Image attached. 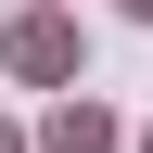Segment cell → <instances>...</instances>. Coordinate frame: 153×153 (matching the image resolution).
Listing matches in <instances>:
<instances>
[{"label":"cell","mask_w":153,"mask_h":153,"mask_svg":"<svg viewBox=\"0 0 153 153\" xmlns=\"http://www.w3.org/2000/svg\"><path fill=\"white\" fill-rule=\"evenodd\" d=\"M128 13H140V26H153V0H128Z\"/></svg>","instance_id":"obj_3"},{"label":"cell","mask_w":153,"mask_h":153,"mask_svg":"<svg viewBox=\"0 0 153 153\" xmlns=\"http://www.w3.org/2000/svg\"><path fill=\"white\" fill-rule=\"evenodd\" d=\"M0 153H13V128H0Z\"/></svg>","instance_id":"obj_4"},{"label":"cell","mask_w":153,"mask_h":153,"mask_svg":"<svg viewBox=\"0 0 153 153\" xmlns=\"http://www.w3.org/2000/svg\"><path fill=\"white\" fill-rule=\"evenodd\" d=\"M13 76H76V26L64 13H26L13 26Z\"/></svg>","instance_id":"obj_1"},{"label":"cell","mask_w":153,"mask_h":153,"mask_svg":"<svg viewBox=\"0 0 153 153\" xmlns=\"http://www.w3.org/2000/svg\"><path fill=\"white\" fill-rule=\"evenodd\" d=\"M51 153H115V115L102 102H64V115H51Z\"/></svg>","instance_id":"obj_2"},{"label":"cell","mask_w":153,"mask_h":153,"mask_svg":"<svg viewBox=\"0 0 153 153\" xmlns=\"http://www.w3.org/2000/svg\"><path fill=\"white\" fill-rule=\"evenodd\" d=\"M140 153H153V140H140Z\"/></svg>","instance_id":"obj_5"}]
</instances>
